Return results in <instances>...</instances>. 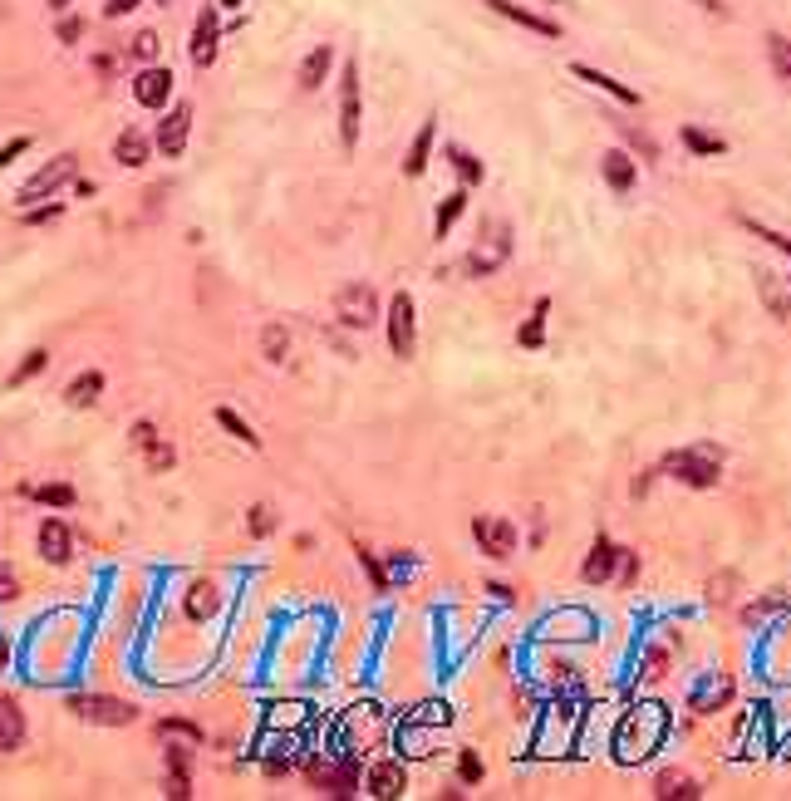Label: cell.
I'll return each mask as SVG.
<instances>
[{
    "label": "cell",
    "mask_w": 791,
    "mask_h": 801,
    "mask_svg": "<svg viewBox=\"0 0 791 801\" xmlns=\"http://www.w3.org/2000/svg\"><path fill=\"white\" fill-rule=\"evenodd\" d=\"M659 467H664L669 477H678L683 487H693V492H708V487H718V472H723V448H718V443H693V448H678V453H669Z\"/></svg>",
    "instance_id": "obj_1"
},
{
    "label": "cell",
    "mask_w": 791,
    "mask_h": 801,
    "mask_svg": "<svg viewBox=\"0 0 791 801\" xmlns=\"http://www.w3.org/2000/svg\"><path fill=\"white\" fill-rule=\"evenodd\" d=\"M69 713H74L79 723H99V728H128V723L138 718L133 703L104 698V693H74V698H69Z\"/></svg>",
    "instance_id": "obj_2"
},
{
    "label": "cell",
    "mask_w": 791,
    "mask_h": 801,
    "mask_svg": "<svg viewBox=\"0 0 791 801\" xmlns=\"http://www.w3.org/2000/svg\"><path fill=\"white\" fill-rule=\"evenodd\" d=\"M335 320L339 325H349V330H369V325H379V295H374V286H364V281L339 286Z\"/></svg>",
    "instance_id": "obj_3"
},
{
    "label": "cell",
    "mask_w": 791,
    "mask_h": 801,
    "mask_svg": "<svg viewBox=\"0 0 791 801\" xmlns=\"http://www.w3.org/2000/svg\"><path fill=\"white\" fill-rule=\"evenodd\" d=\"M359 118H364V99H359V59H344V69H339V143H344V148L359 143Z\"/></svg>",
    "instance_id": "obj_4"
},
{
    "label": "cell",
    "mask_w": 791,
    "mask_h": 801,
    "mask_svg": "<svg viewBox=\"0 0 791 801\" xmlns=\"http://www.w3.org/2000/svg\"><path fill=\"white\" fill-rule=\"evenodd\" d=\"M74 168H79V158L74 153H59V158H50L40 172H30L25 182H20V192H15V202H40V197H50V192H59L64 182H74Z\"/></svg>",
    "instance_id": "obj_5"
},
{
    "label": "cell",
    "mask_w": 791,
    "mask_h": 801,
    "mask_svg": "<svg viewBox=\"0 0 791 801\" xmlns=\"http://www.w3.org/2000/svg\"><path fill=\"white\" fill-rule=\"evenodd\" d=\"M384 330H389V349H394L398 359H413V349H418V320H413V295H408V290H398L394 300H389Z\"/></svg>",
    "instance_id": "obj_6"
},
{
    "label": "cell",
    "mask_w": 791,
    "mask_h": 801,
    "mask_svg": "<svg viewBox=\"0 0 791 801\" xmlns=\"http://www.w3.org/2000/svg\"><path fill=\"white\" fill-rule=\"evenodd\" d=\"M507 256H511V231L502 227V222H492V227H487V236L472 246V256H467V271L482 281V276L502 271V266H507Z\"/></svg>",
    "instance_id": "obj_7"
},
{
    "label": "cell",
    "mask_w": 791,
    "mask_h": 801,
    "mask_svg": "<svg viewBox=\"0 0 791 801\" xmlns=\"http://www.w3.org/2000/svg\"><path fill=\"white\" fill-rule=\"evenodd\" d=\"M472 536H477L482 556H492V561H507L511 551H516V526H511L507 516H477Z\"/></svg>",
    "instance_id": "obj_8"
},
{
    "label": "cell",
    "mask_w": 791,
    "mask_h": 801,
    "mask_svg": "<svg viewBox=\"0 0 791 801\" xmlns=\"http://www.w3.org/2000/svg\"><path fill=\"white\" fill-rule=\"evenodd\" d=\"M310 782L325 787L330 797H354V792H359V762H354V757H339L335 767H330V762H315V767H310Z\"/></svg>",
    "instance_id": "obj_9"
},
{
    "label": "cell",
    "mask_w": 791,
    "mask_h": 801,
    "mask_svg": "<svg viewBox=\"0 0 791 801\" xmlns=\"http://www.w3.org/2000/svg\"><path fill=\"white\" fill-rule=\"evenodd\" d=\"M217 40H222L217 5H202V15H197V25H192V45H187V55H192V64H197V69H207V64L217 59Z\"/></svg>",
    "instance_id": "obj_10"
},
{
    "label": "cell",
    "mask_w": 791,
    "mask_h": 801,
    "mask_svg": "<svg viewBox=\"0 0 791 801\" xmlns=\"http://www.w3.org/2000/svg\"><path fill=\"white\" fill-rule=\"evenodd\" d=\"M487 10H497L502 20H516L521 30H531V35H541V40H561V25L556 20H546V15H536V10H526V5H516V0H482Z\"/></svg>",
    "instance_id": "obj_11"
},
{
    "label": "cell",
    "mask_w": 791,
    "mask_h": 801,
    "mask_svg": "<svg viewBox=\"0 0 791 801\" xmlns=\"http://www.w3.org/2000/svg\"><path fill=\"white\" fill-rule=\"evenodd\" d=\"M187 133H192V109H187V104H172L168 114H163V123H158V148H163V158H182Z\"/></svg>",
    "instance_id": "obj_12"
},
{
    "label": "cell",
    "mask_w": 791,
    "mask_h": 801,
    "mask_svg": "<svg viewBox=\"0 0 791 801\" xmlns=\"http://www.w3.org/2000/svg\"><path fill=\"white\" fill-rule=\"evenodd\" d=\"M133 99H138L143 109H163L172 99V74L163 64H148V69L133 79Z\"/></svg>",
    "instance_id": "obj_13"
},
{
    "label": "cell",
    "mask_w": 791,
    "mask_h": 801,
    "mask_svg": "<svg viewBox=\"0 0 791 801\" xmlns=\"http://www.w3.org/2000/svg\"><path fill=\"white\" fill-rule=\"evenodd\" d=\"M615 566H620V546H615L610 536H595V546H590V556H585L580 575H585L590 585H605V580L615 575Z\"/></svg>",
    "instance_id": "obj_14"
},
{
    "label": "cell",
    "mask_w": 791,
    "mask_h": 801,
    "mask_svg": "<svg viewBox=\"0 0 791 801\" xmlns=\"http://www.w3.org/2000/svg\"><path fill=\"white\" fill-rule=\"evenodd\" d=\"M192 743L187 747H168V782H163V792H168L172 801H187L192 797Z\"/></svg>",
    "instance_id": "obj_15"
},
{
    "label": "cell",
    "mask_w": 791,
    "mask_h": 801,
    "mask_svg": "<svg viewBox=\"0 0 791 801\" xmlns=\"http://www.w3.org/2000/svg\"><path fill=\"white\" fill-rule=\"evenodd\" d=\"M433 138H438V114L423 118V128H418V133H413V143H408V158H403V172H408V177H423V172H428Z\"/></svg>",
    "instance_id": "obj_16"
},
{
    "label": "cell",
    "mask_w": 791,
    "mask_h": 801,
    "mask_svg": "<svg viewBox=\"0 0 791 801\" xmlns=\"http://www.w3.org/2000/svg\"><path fill=\"white\" fill-rule=\"evenodd\" d=\"M570 74H575V79H585V84H595L600 94H610V99H620V104H629V109H639V89H629V84H620V79L600 74L595 64H570Z\"/></svg>",
    "instance_id": "obj_17"
},
{
    "label": "cell",
    "mask_w": 791,
    "mask_h": 801,
    "mask_svg": "<svg viewBox=\"0 0 791 801\" xmlns=\"http://www.w3.org/2000/svg\"><path fill=\"white\" fill-rule=\"evenodd\" d=\"M69 551H74V536H69V526L50 516V521L40 526V556H45L50 566H69Z\"/></svg>",
    "instance_id": "obj_18"
},
{
    "label": "cell",
    "mask_w": 791,
    "mask_h": 801,
    "mask_svg": "<svg viewBox=\"0 0 791 801\" xmlns=\"http://www.w3.org/2000/svg\"><path fill=\"white\" fill-rule=\"evenodd\" d=\"M25 743V713L15 693H0V752H15Z\"/></svg>",
    "instance_id": "obj_19"
},
{
    "label": "cell",
    "mask_w": 791,
    "mask_h": 801,
    "mask_svg": "<svg viewBox=\"0 0 791 801\" xmlns=\"http://www.w3.org/2000/svg\"><path fill=\"white\" fill-rule=\"evenodd\" d=\"M403 787H408V772H403L398 762H379V767L369 772V797L394 801V797H403Z\"/></svg>",
    "instance_id": "obj_20"
},
{
    "label": "cell",
    "mask_w": 791,
    "mask_h": 801,
    "mask_svg": "<svg viewBox=\"0 0 791 801\" xmlns=\"http://www.w3.org/2000/svg\"><path fill=\"white\" fill-rule=\"evenodd\" d=\"M330 64H335V50H330V45H315L310 55L300 59V74H295V79H300V89H305V94H315V89L325 84Z\"/></svg>",
    "instance_id": "obj_21"
},
{
    "label": "cell",
    "mask_w": 791,
    "mask_h": 801,
    "mask_svg": "<svg viewBox=\"0 0 791 801\" xmlns=\"http://www.w3.org/2000/svg\"><path fill=\"white\" fill-rule=\"evenodd\" d=\"M600 168H605V182H610L615 192H634V177H639V168H634V158H629L624 148H610V153L600 158Z\"/></svg>",
    "instance_id": "obj_22"
},
{
    "label": "cell",
    "mask_w": 791,
    "mask_h": 801,
    "mask_svg": "<svg viewBox=\"0 0 791 801\" xmlns=\"http://www.w3.org/2000/svg\"><path fill=\"white\" fill-rule=\"evenodd\" d=\"M654 797H659V801H698V797H703V787H698L688 772H659V782H654Z\"/></svg>",
    "instance_id": "obj_23"
},
{
    "label": "cell",
    "mask_w": 791,
    "mask_h": 801,
    "mask_svg": "<svg viewBox=\"0 0 791 801\" xmlns=\"http://www.w3.org/2000/svg\"><path fill=\"white\" fill-rule=\"evenodd\" d=\"M99 394H104V374H99V369H89V374H79V379L64 389V403H69V408H94Z\"/></svg>",
    "instance_id": "obj_24"
},
{
    "label": "cell",
    "mask_w": 791,
    "mask_h": 801,
    "mask_svg": "<svg viewBox=\"0 0 791 801\" xmlns=\"http://www.w3.org/2000/svg\"><path fill=\"white\" fill-rule=\"evenodd\" d=\"M113 158H118L123 168H143V163H148V138H143L138 128H123L118 143H113Z\"/></svg>",
    "instance_id": "obj_25"
},
{
    "label": "cell",
    "mask_w": 791,
    "mask_h": 801,
    "mask_svg": "<svg viewBox=\"0 0 791 801\" xmlns=\"http://www.w3.org/2000/svg\"><path fill=\"white\" fill-rule=\"evenodd\" d=\"M546 315H551V300L541 295V300L531 305V320H526V325H521V335H516L521 349H541V344H546Z\"/></svg>",
    "instance_id": "obj_26"
},
{
    "label": "cell",
    "mask_w": 791,
    "mask_h": 801,
    "mask_svg": "<svg viewBox=\"0 0 791 801\" xmlns=\"http://www.w3.org/2000/svg\"><path fill=\"white\" fill-rule=\"evenodd\" d=\"M467 212V187H457V192H448L443 197V207H438V217H433V236H448L452 222Z\"/></svg>",
    "instance_id": "obj_27"
},
{
    "label": "cell",
    "mask_w": 791,
    "mask_h": 801,
    "mask_svg": "<svg viewBox=\"0 0 791 801\" xmlns=\"http://www.w3.org/2000/svg\"><path fill=\"white\" fill-rule=\"evenodd\" d=\"M683 143H688V153H698V158H713V153H728V143L718 138V133H703V128H683Z\"/></svg>",
    "instance_id": "obj_28"
},
{
    "label": "cell",
    "mask_w": 791,
    "mask_h": 801,
    "mask_svg": "<svg viewBox=\"0 0 791 801\" xmlns=\"http://www.w3.org/2000/svg\"><path fill=\"white\" fill-rule=\"evenodd\" d=\"M448 163L457 168L462 187H472V182H482V177H487V168H482V163H477V158H472L467 148H448Z\"/></svg>",
    "instance_id": "obj_29"
},
{
    "label": "cell",
    "mask_w": 791,
    "mask_h": 801,
    "mask_svg": "<svg viewBox=\"0 0 791 801\" xmlns=\"http://www.w3.org/2000/svg\"><path fill=\"white\" fill-rule=\"evenodd\" d=\"M767 55H772L777 79H782V84H791V40H787V35H767Z\"/></svg>",
    "instance_id": "obj_30"
},
{
    "label": "cell",
    "mask_w": 791,
    "mask_h": 801,
    "mask_svg": "<svg viewBox=\"0 0 791 801\" xmlns=\"http://www.w3.org/2000/svg\"><path fill=\"white\" fill-rule=\"evenodd\" d=\"M45 364H50V354H45V349H30V354H25V359L15 364V374H10V389H20V384H30V379H35V374H40Z\"/></svg>",
    "instance_id": "obj_31"
},
{
    "label": "cell",
    "mask_w": 791,
    "mask_h": 801,
    "mask_svg": "<svg viewBox=\"0 0 791 801\" xmlns=\"http://www.w3.org/2000/svg\"><path fill=\"white\" fill-rule=\"evenodd\" d=\"M217 423H222V428H226V433H231V438H241L246 448H261V438L251 433V423H246V418H236L231 408H217Z\"/></svg>",
    "instance_id": "obj_32"
},
{
    "label": "cell",
    "mask_w": 791,
    "mask_h": 801,
    "mask_svg": "<svg viewBox=\"0 0 791 801\" xmlns=\"http://www.w3.org/2000/svg\"><path fill=\"white\" fill-rule=\"evenodd\" d=\"M261 349H266V359H271V364H281L285 349H290V335H285L281 325H266V330H261Z\"/></svg>",
    "instance_id": "obj_33"
},
{
    "label": "cell",
    "mask_w": 791,
    "mask_h": 801,
    "mask_svg": "<svg viewBox=\"0 0 791 801\" xmlns=\"http://www.w3.org/2000/svg\"><path fill=\"white\" fill-rule=\"evenodd\" d=\"M782 605H787V595H782V590H767L757 605H747V610H742V620L752 625V620H762V615H772V610H782Z\"/></svg>",
    "instance_id": "obj_34"
},
{
    "label": "cell",
    "mask_w": 791,
    "mask_h": 801,
    "mask_svg": "<svg viewBox=\"0 0 791 801\" xmlns=\"http://www.w3.org/2000/svg\"><path fill=\"white\" fill-rule=\"evenodd\" d=\"M158 733H168V738H182V743L202 747V728H192V723H182V718H163V723H158Z\"/></svg>",
    "instance_id": "obj_35"
},
{
    "label": "cell",
    "mask_w": 791,
    "mask_h": 801,
    "mask_svg": "<svg viewBox=\"0 0 791 801\" xmlns=\"http://www.w3.org/2000/svg\"><path fill=\"white\" fill-rule=\"evenodd\" d=\"M187 610L202 620V615H212L217 610V590L212 585H192V600H187Z\"/></svg>",
    "instance_id": "obj_36"
},
{
    "label": "cell",
    "mask_w": 791,
    "mask_h": 801,
    "mask_svg": "<svg viewBox=\"0 0 791 801\" xmlns=\"http://www.w3.org/2000/svg\"><path fill=\"white\" fill-rule=\"evenodd\" d=\"M624 143H629V148H639V153H644L649 163L659 158V148H654V138H649L644 128H634V123H624Z\"/></svg>",
    "instance_id": "obj_37"
},
{
    "label": "cell",
    "mask_w": 791,
    "mask_h": 801,
    "mask_svg": "<svg viewBox=\"0 0 791 801\" xmlns=\"http://www.w3.org/2000/svg\"><path fill=\"white\" fill-rule=\"evenodd\" d=\"M35 497H40V502H50V507H74V487H64V482H50V487H40Z\"/></svg>",
    "instance_id": "obj_38"
},
{
    "label": "cell",
    "mask_w": 791,
    "mask_h": 801,
    "mask_svg": "<svg viewBox=\"0 0 791 801\" xmlns=\"http://www.w3.org/2000/svg\"><path fill=\"white\" fill-rule=\"evenodd\" d=\"M271 531H276V516H271L266 502H256L251 507V536H271Z\"/></svg>",
    "instance_id": "obj_39"
},
{
    "label": "cell",
    "mask_w": 791,
    "mask_h": 801,
    "mask_svg": "<svg viewBox=\"0 0 791 801\" xmlns=\"http://www.w3.org/2000/svg\"><path fill=\"white\" fill-rule=\"evenodd\" d=\"M457 772H462V782H482V772H487V767H482V757H477V752H462V757H457Z\"/></svg>",
    "instance_id": "obj_40"
},
{
    "label": "cell",
    "mask_w": 791,
    "mask_h": 801,
    "mask_svg": "<svg viewBox=\"0 0 791 801\" xmlns=\"http://www.w3.org/2000/svg\"><path fill=\"white\" fill-rule=\"evenodd\" d=\"M747 227H752V236H762V241H772L777 251H787V256H791V236H777V231H767V227H762V222H747Z\"/></svg>",
    "instance_id": "obj_41"
},
{
    "label": "cell",
    "mask_w": 791,
    "mask_h": 801,
    "mask_svg": "<svg viewBox=\"0 0 791 801\" xmlns=\"http://www.w3.org/2000/svg\"><path fill=\"white\" fill-rule=\"evenodd\" d=\"M133 55H138V59H153V55H158V35H153V30H143V35L133 40Z\"/></svg>",
    "instance_id": "obj_42"
},
{
    "label": "cell",
    "mask_w": 791,
    "mask_h": 801,
    "mask_svg": "<svg viewBox=\"0 0 791 801\" xmlns=\"http://www.w3.org/2000/svg\"><path fill=\"white\" fill-rule=\"evenodd\" d=\"M620 580L624 585H634V580H639V556H634V551H620Z\"/></svg>",
    "instance_id": "obj_43"
},
{
    "label": "cell",
    "mask_w": 791,
    "mask_h": 801,
    "mask_svg": "<svg viewBox=\"0 0 791 801\" xmlns=\"http://www.w3.org/2000/svg\"><path fill=\"white\" fill-rule=\"evenodd\" d=\"M148 462H153L158 472H163V467H172V448H168V443H153V448H148Z\"/></svg>",
    "instance_id": "obj_44"
},
{
    "label": "cell",
    "mask_w": 791,
    "mask_h": 801,
    "mask_svg": "<svg viewBox=\"0 0 791 801\" xmlns=\"http://www.w3.org/2000/svg\"><path fill=\"white\" fill-rule=\"evenodd\" d=\"M153 423H133V448H153Z\"/></svg>",
    "instance_id": "obj_45"
},
{
    "label": "cell",
    "mask_w": 791,
    "mask_h": 801,
    "mask_svg": "<svg viewBox=\"0 0 791 801\" xmlns=\"http://www.w3.org/2000/svg\"><path fill=\"white\" fill-rule=\"evenodd\" d=\"M128 10H138V0H104V15H109V20L128 15Z\"/></svg>",
    "instance_id": "obj_46"
},
{
    "label": "cell",
    "mask_w": 791,
    "mask_h": 801,
    "mask_svg": "<svg viewBox=\"0 0 791 801\" xmlns=\"http://www.w3.org/2000/svg\"><path fill=\"white\" fill-rule=\"evenodd\" d=\"M25 148H30V138H15V143H5V148H0V168H5L10 158H20Z\"/></svg>",
    "instance_id": "obj_47"
},
{
    "label": "cell",
    "mask_w": 791,
    "mask_h": 801,
    "mask_svg": "<svg viewBox=\"0 0 791 801\" xmlns=\"http://www.w3.org/2000/svg\"><path fill=\"white\" fill-rule=\"evenodd\" d=\"M79 30H84L79 20H59V40H64V45H74V40H79Z\"/></svg>",
    "instance_id": "obj_48"
},
{
    "label": "cell",
    "mask_w": 791,
    "mask_h": 801,
    "mask_svg": "<svg viewBox=\"0 0 791 801\" xmlns=\"http://www.w3.org/2000/svg\"><path fill=\"white\" fill-rule=\"evenodd\" d=\"M0 600H15V580H10L5 571H0Z\"/></svg>",
    "instance_id": "obj_49"
},
{
    "label": "cell",
    "mask_w": 791,
    "mask_h": 801,
    "mask_svg": "<svg viewBox=\"0 0 791 801\" xmlns=\"http://www.w3.org/2000/svg\"><path fill=\"white\" fill-rule=\"evenodd\" d=\"M698 5H703V10H713V15H723V5H718V0H698Z\"/></svg>",
    "instance_id": "obj_50"
},
{
    "label": "cell",
    "mask_w": 791,
    "mask_h": 801,
    "mask_svg": "<svg viewBox=\"0 0 791 801\" xmlns=\"http://www.w3.org/2000/svg\"><path fill=\"white\" fill-rule=\"evenodd\" d=\"M45 5H50V10H64V5H69V0H45Z\"/></svg>",
    "instance_id": "obj_51"
},
{
    "label": "cell",
    "mask_w": 791,
    "mask_h": 801,
    "mask_svg": "<svg viewBox=\"0 0 791 801\" xmlns=\"http://www.w3.org/2000/svg\"><path fill=\"white\" fill-rule=\"evenodd\" d=\"M222 5H241V0H222Z\"/></svg>",
    "instance_id": "obj_52"
},
{
    "label": "cell",
    "mask_w": 791,
    "mask_h": 801,
    "mask_svg": "<svg viewBox=\"0 0 791 801\" xmlns=\"http://www.w3.org/2000/svg\"><path fill=\"white\" fill-rule=\"evenodd\" d=\"M163 5H168V0H163Z\"/></svg>",
    "instance_id": "obj_53"
}]
</instances>
